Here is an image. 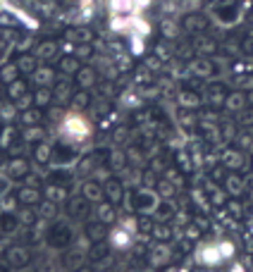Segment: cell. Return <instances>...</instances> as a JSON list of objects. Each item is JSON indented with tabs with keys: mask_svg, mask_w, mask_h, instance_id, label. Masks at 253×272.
<instances>
[{
	"mask_svg": "<svg viewBox=\"0 0 253 272\" xmlns=\"http://www.w3.org/2000/svg\"><path fill=\"white\" fill-rule=\"evenodd\" d=\"M225 167H213V172H210V177L215 179V182H220V179H225V172H222Z\"/></svg>",
	"mask_w": 253,
	"mask_h": 272,
	"instance_id": "44dd1931",
	"label": "cell"
},
{
	"mask_svg": "<svg viewBox=\"0 0 253 272\" xmlns=\"http://www.w3.org/2000/svg\"><path fill=\"white\" fill-rule=\"evenodd\" d=\"M103 191H105V198L110 203H120L122 198H124V186H122L120 179H108L103 184Z\"/></svg>",
	"mask_w": 253,
	"mask_h": 272,
	"instance_id": "7a4b0ae2",
	"label": "cell"
},
{
	"mask_svg": "<svg viewBox=\"0 0 253 272\" xmlns=\"http://www.w3.org/2000/svg\"><path fill=\"white\" fill-rule=\"evenodd\" d=\"M194 225H196L201 232H206V229H208V220H206V218H196V220H194Z\"/></svg>",
	"mask_w": 253,
	"mask_h": 272,
	"instance_id": "7402d4cb",
	"label": "cell"
},
{
	"mask_svg": "<svg viewBox=\"0 0 253 272\" xmlns=\"http://www.w3.org/2000/svg\"><path fill=\"white\" fill-rule=\"evenodd\" d=\"M222 163L225 167H230V170H239L244 167V155L239 148H227V151H222Z\"/></svg>",
	"mask_w": 253,
	"mask_h": 272,
	"instance_id": "5b68a950",
	"label": "cell"
},
{
	"mask_svg": "<svg viewBox=\"0 0 253 272\" xmlns=\"http://www.w3.org/2000/svg\"><path fill=\"white\" fill-rule=\"evenodd\" d=\"M251 167H253V163H251Z\"/></svg>",
	"mask_w": 253,
	"mask_h": 272,
	"instance_id": "cb8c5ba5",
	"label": "cell"
},
{
	"mask_svg": "<svg viewBox=\"0 0 253 272\" xmlns=\"http://www.w3.org/2000/svg\"><path fill=\"white\" fill-rule=\"evenodd\" d=\"M175 191H177V186L172 184V182L160 179V182H158V191H155V194H158L160 198H172V196H175Z\"/></svg>",
	"mask_w": 253,
	"mask_h": 272,
	"instance_id": "9a60e30c",
	"label": "cell"
},
{
	"mask_svg": "<svg viewBox=\"0 0 253 272\" xmlns=\"http://www.w3.org/2000/svg\"><path fill=\"white\" fill-rule=\"evenodd\" d=\"M158 203H160V198H158V194L151 191V189H141V191L136 194V208L141 210L143 215H153Z\"/></svg>",
	"mask_w": 253,
	"mask_h": 272,
	"instance_id": "6da1fadb",
	"label": "cell"
},
{
	"mask_svg": "<svg viewBox=\"0 0 253 272\" xmlns=\"http://www.w3.org/2000/svg\"><path fill=\"white\" fill-rule=\"evenodd\" d=\"M65 263H67V268H72V270H79L81 265H84V251H69L67 253V258H65Z\"/></svg>",
	"mask_w": 253,
	"mask_h": 272,
	"instance_id": "4fadbf2b",
	"label": "cell"
},
{
	"mask_svg": "<svg viewBox=\"0 0 253 272\" xmlns=\"http://www.w3.org/2000/svg\"><path fill=\"white\" fill-rule=\"evenodd\" d=\"M86 234H88V239L91 241H103L105 239V234H108V229H105V222H91L86 229Z\"/></svg>",
	"mask_w": 253,
	"mask_h": 272,
	"instance_id": "30bf717a",
	"label": "cell"
},
{
	"mask_svg": "<svg viewBox=\"0 0 253 272\" xmlns=\"http://www.w3.org/2000/svg\"><path fill=\"white\" fill-rule=\"evenodd\" d=\"M65 191H62V186H48L45 189V198L48 201H53V203H57V201H65Z\"/></svg>",
	"mask_w": 253,
	"mask_h": 272,
	"instance_id": "e0dca14e",
	"label": "cell"
},
{
	"mask_svg": "<svg viewBox=\"0 0 253 272\" xmlns=\"http://www.w3.org/2000/svg\"><path fill=\"white\" fill-rule=\"evenodd\" d=\"M227 208H230L232 215H239V213H242V203H239V201H227Z\"/></svg>",
	"mask_w": 253,
	"mask_h": 272,
	"instance_id": "d6986e66",
	"label": "cell"
},
{
	"mask_svg": "<svg viewBox=\"0 0 253 272\" xmlns=\"http://www.w3.org/2000/svg\"><path fill=\"white\" fill-rule=\"evenodd\" d=\"M5 170H7V177H10V179H22V177L29 174V163H26L24 158H14V160L7 163Z\"/></svg>",
	"mask_w": 253,
	"mask_h": 272,
	"instance_id": "277c9868",
	"label": "cell"
},
{
	"mask_svg": "<svg viewBox=\"0 0 253 272\" xmlns=\"http://www.w3.org/2000/svg\"><path fill=\"white\" fill-rule=\"evenodd\" d=\"M77 272H91V270H88V268H79Z\"/></svg>",
	"mask_w": 253,
	"mask_h": 272,
	"instance_id": "603a6c76",
	"label": "cell"
},
{
	"mask_svg": "<svg viewBox=\"0 0 253 272\" xmlns=\"http://www.w3.org/2000/svg\"><path fill=\"white\" fill-rule=\"evenodd\" d=\"M155 218L160 220V222H167V220L175 215V208H172V201L170 198H163L160 203H158V208H155V213H153Z\"/></svg>",
	"mask_w": 253,
	"mask_h": 272,
	"instance_id": "ba28073f",
	"label": "cell"
},
{
	"mask_svg": "<svg viewBox=\"0 0 253 272\" xmlns=\"http://www.w3.org/2000/svg\"><path fill=\"white\" fill-rule=\"evenodd\" d=\"M38 198H41V194H38L33 186H22V189L17 191V201H19V203H26V206L38 203Z\"/></svg>",
	"mask_w": 253,
	"mask_h": 272,
	"instance_id": "52a82bcc",
	"label": "cell"
},
{
	"mask_svg": "<svg viewBox=\"0 0 253 272\" xmlns=\"http://www.w3.org/2000/svg\"><path fill=\"white\" fill-rule=\"evenodd\" d=\"M153 234L155 239H163V241H167V239H172V227L167 225V222H155V227H153Z\"/></svg>",
	"mask_w": 253,
	"mask_h": 272,
	"instance_id": "5bb4252c",
	"label": "cell"
},
{
	"mask_svg": "<svg viewBox=\"0 0 253 272\" xmlns=\"http://www.w3.org/2000/svg\"><path fill=\"white\" fill-rule=\"evenodd\" d=\"M33 155H36L38 163H50V160H53V146H48V143H38L36 151H33Z\"/></svg>",
	"mask_w": 253,
	"mask_h": 272,
	"instance_id": "7c38bea8",
	"label": "cell"
},
{
	"mask_svg": "<svg viewBox=\"0 0 253 272\" xmlns=\"http://www.w3.org/2000/svg\"><path fill=\"white\" fill-rule=\"evenodd\" d=\"M246 179H242L239 174H230L227 179H225V189H227V194L230 196H242L244 191H246Z\"/></svg>",
	"mask_w": 253,
	"mask_h": 272,
	"instance_id": "8992f818",
	"label": "cell"
},
{
	"mask_svg": "<svg viewBox=\"0 0 253 272\" xmlns=\"http://www.w3.org/2000/svg\"><path fill=\"white\" fill-rule=\"evenodd\" d=\"M10 261L14 263V265H24V263L29 261V253H26V249H12L10 251Z\"/></svg>",
	"mask_w": 253,
	"mask_h": 272,
	"instance_id": "ac0fdd59",
	"label": "cell"
},
{
	"mask_svg": "<svg viewBox=\"0 0 253 272\" xmlns=\"http://www.w3.org/2000/svg\"><path fill=\"white\" fill-rule=\"evenodd\" d=\"M167 258H170L167 246H155V251L151 253V263L153 265H163V263H167Z\"/></svg>",
	"mask_w": 253,
	"mask_h": 272,
	"instance_id": "2e32d148",
	"label": "cell"
},
{
	"mask_svg": "<svg viewBox=\"0 0 253 272\" xmlns=\"http://www.w3.org/2000/svg\"><path fill=\"white\" fill-rule=\"evenodd\" d=\"M103 196H105V191H103V184H100V182H96V179L84 182V198H86V201H91V203H100Z\"/></svg>",
	"mask_w": 253,
	"mask_h": 272,
	"instance_id": "3957f363",
	"label": "cell"
},
{
	"mask_svg": "<svg viewBox=\"0 0 253 272\" xmlns=\"http://www.w3.org/2000/svg\"><path fill=\"white\" fill-rule=\"evenodd\" d=\"M96 213H98V220H100V222H105V225L115 222V210H112V203H98Z\"/></svg>",
	"mask_w": 253,
	"mask_h": 272,
	"instance_id": "8fae6325",
	"label": "cell"
},
{
	"mask_svg": "<svg viewBox=\"0 0 253 272\" xmlns=\"http://www.w3.org/2000/svg\"><path fill=\"white\" fill-rule=\"evenodd\" d=\"M210 203H225V194H222L220 189L210 194Z\"/></svg>",
	"mask_w": 253,
	"mask_h": 272,
	"instance_id": "ffe728a7",
	"label": "cell"
},
{
	"mask_svg": "<svg viewBox=\"0 0 253 272\" xmlns=\"http://www.w3.org/2000/svg\"><path fill=\"white\" fill-rule=\"evenodd\" d=\"M86 198L84 196H79V198H72V201H69V215H72V218H86Z\"/></svg>",
	"mask_w": 253,
	"mask_h": 272,
	"instance_id": "9c48e42d",
	"label": "cell"
}]
</instances>
